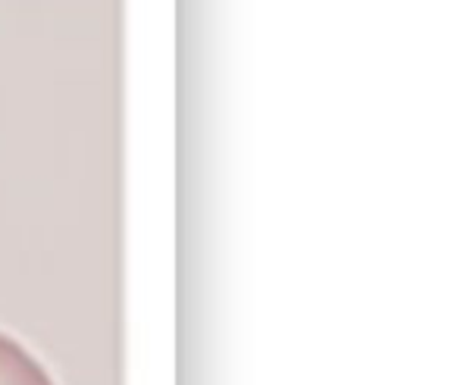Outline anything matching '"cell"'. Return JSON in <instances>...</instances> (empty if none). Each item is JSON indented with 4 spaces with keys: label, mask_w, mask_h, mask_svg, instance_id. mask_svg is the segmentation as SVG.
Masks as SVG:
<instances>
[{
    "label": "cell",
    "mask_w": 457,
    "mask_h": 385,
    "mask_svg": "<svg viewBox=\"0 0 457 385\" xmlns=\"http://www.w3.org/2000/svg\"><path fill=\"white\" fill-rule=\"evenodd\" d=\"M0 385H57L32 351L0 332Z\"/></svg>",
    "instance_id": "cell-1"
}]
</instances>
